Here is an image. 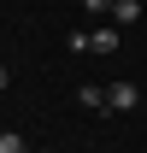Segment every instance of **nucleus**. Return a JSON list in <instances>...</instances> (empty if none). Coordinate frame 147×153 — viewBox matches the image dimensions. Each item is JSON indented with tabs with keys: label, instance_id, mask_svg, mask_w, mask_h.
Wrapping results in <instances>:
<instances>
[{
	"label": "nucleus",
	"instance_id": "nucleus-1",
	"mask_svg": "<svg viewBox=\"0 0 147 153\" xmlns=\"http://www.w3.org/2000/svg\"><path fill=\"white\" fill-rule=\"evenodd\" d=\"M135 106H141V88L135 82H112L106 88V112H135Z\"/></svg>",
	"mask_w": 147,
	"mask_h": 153
},
{
	"label": "nucleus",
	"instance_id": "nucleus-2",
	"mask_svg": "<svg viewBox=\"0 0 147 153\" xmlns=\"http://www.w3.org/2000/svg\"><path fill=\"white\" fill-rule=\"evenodd\" d=\"M88 47H94V53H118V30H94Z\"/></svg>",
	"mask_w": 147,
	"mask_h": 153
},
{
	"label": "nucleus",
	"instance_id": "nucleus-3",
	"mask_svg": "<svg viewBox=\"0 0 147 153\" xmlns=\"http://www.w3.org/2000/svg\"><path fill=\"white\" fill-rule=\"evenodd\" d=\"M0 153H36V147H30L18 130H0Z\"/></svg>",
	"mask_w": 147,
	"mask_h": 153
},
{
	"label": "nucleus",
	"instance_id": "nucleus-4",
	"mask_svg": "<svg viewBox=\"0 0 147 153\" xmlns=\"http://www.w3.org/2000/svg\"><path fill=\"white\" fill-rule=\"evenodd\" d=\"M112 18H118V24H135V18H141V0H118Z\"/></svg>",
	"mask_w": 147,
	"mask_h": 153
},
{
	"label": "nucleus",
	"instance_id": "nucleus-5",
	"mask_svg": "<svg viewBox=\"0 0 147 153\" xmlns=\"http://www.w3.org/2000/svg\"><path fill=\"white\" fill-rule=\"evenodd\" d=\"M76 100H82L88 112H106V88H76Z\"/></svg>",
	"mask_w": 147,
	"mask_h": 153
},
{
	"label": "nucleus",
	"instance_id": "nucleus-6",
	"mask_svg": "<svg viewBox=\"0 0 147 153\" xmlns=\"http://www.w3.org/2000/svg\"><path fill=\"white\" fill-rule=\"evenodd\" d=\"M82 6H88V12H112L118 0H82Z\"/></svg>",
	"mask_w": 147,
	"mask_h": 153
},
{
	"label": "nucleus",
	"instance_id": "nucleus-7",
	"mask_svg": "<svg viewBox=\"0 0 147 153\" xmlns=\"http://www.w3.org/2000/svg\"><path fill=\"white\" fill-rule=\"evenodd\" d=\"M6 82H12V76H6V65H0V88H6Z\"/></svg>",
	"mask_w": 147,
	"mask_h": 153
},
{
	"label": "nucleus",
	"instance_id": "nucleus-8",
	"mask_svg": "<svg viewBox=\"0 0 147 153\" xmlns=\"http://www.w3.org/2000/svg\"><path fill=\"white\" fill-rule=\"evenodd\" d=\"M36 153H53V147H36Z\"/></svg>",
	"mask_w": 147,
	"mask_h": 153
}]
</instances>
